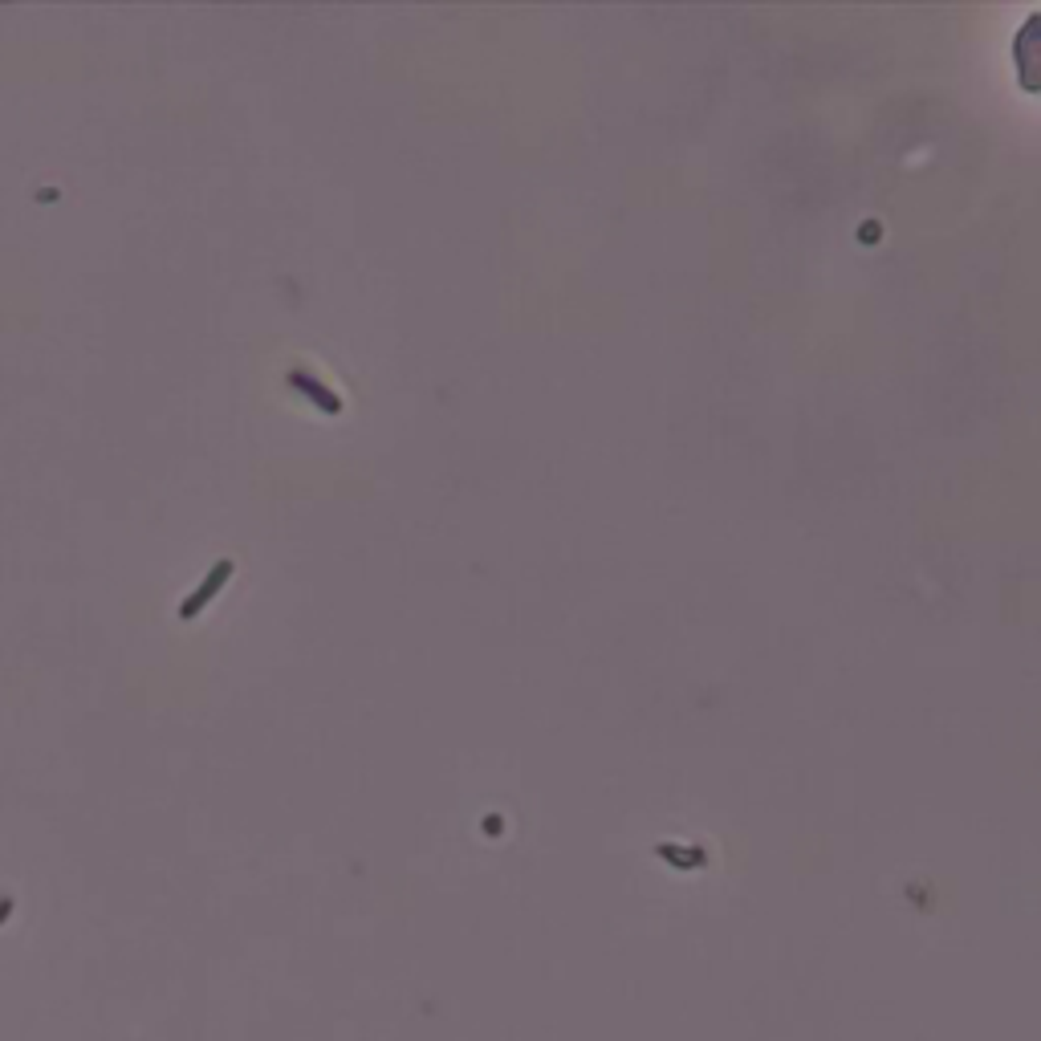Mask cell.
Wrapping results in <instances>:
<instances>
[{"mask_svg": "<svg viewBox=\"0 0 1041 1041\" xmlns=\"http://www.w3.org/2000/svg\"><path fill=\"white\" fill-rule=\"evenodd\" d=\"M5 915H9V903H0V920H5Z\"/></svg>", "mask_w": 1041, "mask_h": 1041, "instance_id": "cell-1", "label": "cell"}]
</instances>
